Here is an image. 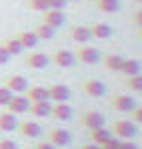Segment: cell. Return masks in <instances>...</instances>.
<instances>
[{
  "instance_id": "60d3db41",
  "label": "cell",
  "mask_w": 142,
  "mask_h": 149,
  "mask_svg": "<svg viewBox=\"0 0 142 149\" xmlns=\"http://www.w3.org/2000/svg\"><path fill=\"white\" fill-rule=\"evenodd\" d=\"M134 2H138V4H142V0H134Z\"/></svg>"
},
{
  "instance_id": "f1b7e54d",
  "label": "cell",
  "mask_w": 142,
  "mask_h": 149,
  "mask_svg": "<svg viewBox=\"0 0 142 149\" xmlns=\"http://www.w3.org/2000/svg\"><path fill=\"white\" fill-rule=\"evenodd\" d=\"M13 98V92L6 90L4 85H0V107H6V102Z\"/></svg>"
},
{
  "instance_id": "1f68e13d",
  "label": "cell",
  "mask_w": 142,
  "mask_h": 149,
  "mask_svg": "<svg viewBox=\"0 0 142 149\" xmlns=\"http://www.w3.org/2000/svg\"><path fill=\"white\" fill-rule=\"evenodd\" d=\"M49 2V9H55V11H64V6L68 4L66 0H47Z\"/></svg>"
},
{
  "instance_id": "d590c367",
  "label": "cell",
  "mask_w": 142,
  "mask_h": 149,
  "mask_svg": "<svg viewBox=\"0 0 142 149\" xmlns=\"http://www.w3.org/2000/svg\"><path fill=\"white\" fill-rule=\"evenodd\" d=\"M132 22L136 24L138 28H142V9H140V11H136V13L132 15Z\"/></svg>"
},
{
  "instance_id": "6da1fadb",
  "label": "cell",
  "mask_w": 142,
  "mask_h": 149,
  "mask_svg": "<svg viewBox=\"0 0 142 149\" xmlns=\"http://www.w3.org/2000/svg\"><path fill=\"white\" fill-rule=\"evenodd\" d=\"M136 124L132 119H114L112 126H110V134L117 136L119 141H127V139H134L136 136Z\"/></svg>"
},
{
  "instance_id": "836d02e7",
  "label": "cell",
  "mask_w": 142,
  "mask_h": 149,
  "mask_svg": "<svg viewBox=\"0 0 142 149\" xmlns=\"http://www.w3.org/2000/svg\"><path fill=\"white\" fill-rule=\"evenodd\" d=\"M9 60H11V56H9V51H6L4 47H2V43H0V66H4L6 62H9Z\"/></svg>"
},
{
  "instance_id": "ac0fdd59",
  "label": "cell",
  "mask_w": 142,
  "mask_h": 149,
  "mask_svg": "<svg viewBox=\"0 0 142 149\" xmlns=\"http://www.w3.org/2000/svg\"><path fill=\"white\" fill-rule=\"evenodd\" d=\"M87 136H89V141L93 145L100 147V145H104L112 134H110V130H106V128L102 126V128H91V130H87Z\"/></svg>"
},
{
  "instance_id": "9a60e30c",
  "label": "cell",
  "mask_w": 142,
  "mask_h": 149,
  "mask_svg": "<svg viewBox=\"0 0 142 149\" xmlns=\"http://www.w3.org/2000/svg\"><path fill=\"white\" fill-rule=\"evenodd\" d=\"M89 30H91V36L93 38H98V40H106V38H110L112 36V26L110 24H106V22H96L93 26H89Z\"/></svg>"
},
{
  "instance_id": "603a6c76",
  "label": "cell",
  "mask_w": 142,
  "mask_h": 149,
  "mask_svg": "<svg viewBox=\"0 0 142 149\" xmlns=\"http://www.w3.org/2000/svg\"><path fill=\"white\" fill-rule=\"evenodd\" d=\"M93 6L102 13H117L121 9L119 0H93Z\"/></svg>"
},
{
  "instance_id": "5bb4252c",
  "label": "cell",
  "mask_w": 142,
  "mask_h": 149,
  "mask_svg": "<svg viewBox=\"0 0 142 149\" xmlns=\"http://www.w3.org/2000/svg\"><path fill=\"white\" fill-rule=\"evenodd\" d=\"M66 22V13L64 11H55V9H47L43 13V24L51 26V28H59Z\"/></svg>"
},
{
  "instance_id": "52a82bcc",
  "label": "cell",
  "mask_w": 142,
  "mask_h": 149,
  "mask_svg": "<svg viewBox=\"0 0 142 149\" xmlns=\"http://www.w3.org/2000/svg\"><path fill=\"white\" fill-rule=\"evenodd\" d=\"M6 90H11L13 94H23L26 90L30 87L28 83V79L23 77V74H9V77L4 79V83H2Z\"/></svg>"
},
{
  "instance_id": "d6986e66",
  "label": "cell",
  "mask_w": 142,
  "mask_h": 149,
  "mask_svg": "<svg viewBox=\"0 0 142 149\" xmlns=\"http://www.w3.org/2000/svg\"><path fill=\"white\" fill-rule=\"evenodd\" d=\"M19 43H21L23 49H34V47L40 43L38 36L34 34V30H21V32H17V36H15Z\"/></svg>"
},
{
  "instance_id": "4fadbf2b",
  "label": "cell",
  "mask_w": 142,
  "mask_h": 149,
  "mask_svg": "<svg viewBox=\"0 0 142 149\" xmlns=\"http://www.w3.org/2000/svg\"><path fill=\"white\" fill-rule=\"evenodd\" d=\"M49 117L55 119V121H68L72 117V107L68 102H53Z\"/></svg>"
},
{
  "instance_id": "484cf974",
  "label": "cell",
  "mask_w": 142,
  "mask_h": 149,
  "mask_svg": "<svg viewBox=\"0 0 142 149\" xmlns=\"http://www.w3.org/2000/svg\"><path fill=\"white\" fill-rule=\"evenodd\" d=\"M34 34L38 36V40H51L53 36H55V28H51V26H47V24L40 22L34 28Z\"/></svg>"
},
{
  "instance_id": "4316f807",
  "label": "cell",
  "mask_w": 142,
  "mask_h": 149,
  "mask_svg": "<svg viewBox=\"0 0 142 149\" xmlns=\"http://www.w3.org/2000/svg\"><path fill=\"white\" fill-rule=\"evenodd\" d=\"M123 83L127 90L132 92H142V74H134V77H125Z\"/></svg>"
},
{
  "instance_id": "cb8c5ba5",
  "label": "cell",
  "mask_w": 142,
  "mask_h": 149,
  "mask_svg": "<svg viewBox=\"0 0 142 149\" xmlns=\"http://www.w3.org/2000/svg\"><path fill=\"white\" fill-rule=\"evenodd\" d=\"M140 68H142V66H140V62H138V60H123V66H121V74H125V77H134V74H140Z\"/></svg>"
},
{
  "instance_id": "d4e9b609",
  "label": "cell",
  "mask_w": 142,
  "mask_h": 149,
  "mask_svg": "<svg viewBox=\"0 0 142 149\" xmlns=\"http://www.w3.org/2000/svg\"><path fill=\"white\" fill-rule=\"evenodd\" d=\"M2 47L9 51V56H21V53H23V47H21V43H19L15 36H13V38H4Z\"/></svg>"
},
{
  "instance_id": "277c9868",
  "label": "cell",
  "mask_w": 142,
  "mask_h": 149,
  "mask_svg": "<svg viewBox=\"0 0 142 149\" xmlns=\"http://www.w3.org/2000/svg\"><path fill=\"white\" fill-rule=\"evenodd\" d=\"M74 60L81 64H98L100 60H102V56H100V51L96 49V47H79L77 51H74Z\"/></svg>"
},
{
  "instance_id": "d6a6232c",
  "label": "cell",
  "mask_w": 142,
  "mask_h": 149,
  "mask_svg": "<svg viewBox=\"0 0 142 149\" xmlns=\"http://www.w3.org/2000/svg\"><path fill=\"white\" fill-rule=\"evenodd\" d=\"M0 149H17V143L11 139H0Z\"/></svg>"
},
{
  "instance_id": "7c38bea8",
  "label": "cell",
  "mask_w": 142,
  "mask_h": 149,
  "mask_svg": "<svg viewBox=\"0 0 142 149\" xmlns=\"http://www.w3.org/2000/svg\"><path fill=\"white\" fill-rule=\"evenodd\" d=\"M17 132L21 134L23 139H38L43 134V128H40L36 121H30V119H23L17 124Z\"/></svg>"
},
{
  "instance_id": "5b68a950",
  "label": "cell",
  "mask_w": 142,
  "mask_h": 149,
  "mask_svg": "<svg viewBox=\"0 0 142 149\" xmlns=\"http://www.w3.org/2000/svg\"><path fill=\"white\" fill-rule=\"evenodd\" d=\"M47 141L55 147H66L72 143V134L68 130H62V128H49L47 130Z\"/></svg>"
},
{
  "instance_id": "4dcf8cb0",
  "label": "cell",
  "mask_w": 142,
  "mask_h": 149,
  "mask_svg": "<svg viewBox=\"0 0 142 149\" xmlns=\"http://www.w3.org/2000/svg\"><path fill=\"white\" fill-rule=\"evenodd\" d=\"M130 115H132V121L134 124H142V107H134V109L130 111Z\"/></svg>"
},
{
  "instance_id": "f546056e",
  "label": "cell",
  "mask_w": 142,
  "mask_h": 149,
  "mask_svg": "<svg viewBox=\"0 0 142 149\" xmlns=\"http://www.w3.org/2000/svg\"><path fill=\"white\" fill-rule=\"evenodd\" d=\"M119 147H121V141L117 136H110L104 145H100V149H119Z\"/></svg>"
},
{
  "instance_id": "44dd1931",
  "label": "cell",
  "mask_w": 142,
  "mask_h": 149,
  "mask_svg": "<svg viewBox=\"0 0 142 149\" xmlns=\"http://www.w3.org/2000/svg\"><path fill=\"white\" fill-rule=\"evenodd\" d=\"M51 100H40V102H30V113L36 117H49L51 115Z\"/></svg>"
},
{
  "instance_id": "8fae6325",
  "label": "cell",
  "mask_w": 142,
  "mask_h": 149,
  "mask_svg": "<svg viewBox=\"0 0 142 149\" xmlns=\"http://www.w3.org/2000/svg\"><path fill=\"white\" fill-rule=\"evenodd\" d=\"M68 38L74 40V43H79V45H85V43H89L93 36H91L89 26H70L68 28Z\"/></svg>"
},
{
  "instance_id": "e575fe53",
  "label": "cell",
  "mask_w": 142,
  "mask_h": 149,
  "mask_svg": "<svg viewBox=\"0 0 142 149\" xmlns=\"http://www.w3.org/2000/svg\"><path fill=\"white\" fill-rule=\"evenodd\" d=\"M119 149H140V147L134 143L132 139H127V141H121V147H119Z\"/></svg>"
},
{
  "instance_id": "30bf717a",
  "label": "cell",
  "mask_w": 142,
  "mask_h": 149,
  "mask_svg": "<svg viewBox=\"0 0 142 149\" xmlns=\"http://www.w3.org/2000/svg\"><path fill=\"white\" fill-rule=\"evenodd\" d=\"M104 124H106V119L100 111H85L81 115V126L87 128V130H91V128H102Z\"/></svg>"
},
{
  "instance_id": "ab89813d",
  "label": "cell",
  "mask_w": 142,
  "mask_h": 149,
  "mask_svg": "<svg viewBox=\"0 0 142 149\" xmlns=\"http://www.w3.org/2000/svg\"><path fill=\"white\" fill-rule=\"evenodd\" d=\"M66 2H79V0H66Z\"/></svg>"
},
{
  "instance_id": "8992f818",
  "label": "cell",
  "mask_w": 142,
  "mask_h": 149,
  "mask_svg": "<svg viewBox=\"0 0 142 149\" xmlns=\"http://www.w3.org/2000/svg\"><path fill=\"white\" fill-rule=\"evenodd\" d=\"M81 90H83L87 96H91V98L106 96V85L102 81H98V79H85L83 83H81Z\"/></svg>"
},
{
  "instance_id": "e0dca14e",
  "label": "cell",
  "mask_w": 142,
  "mask_h": 149,
  "mask_svg": "<svg viewBox=\"0 0 142 149\" xmlns=\"http://www.w3.org/2000/svg\"><path fill=\"white\" fill-rule=\"evenodd\" d=\"M23 96L30 100V102H40V100H49V90L43 85H30L28 90L23 92Z\"/></svg>"
},
{
  "instance_id": "9c48e42d",
  "label": "cell",
  "mask_w": 142,
  "mask_h": 149,
  "mask_svg": "<svg viewBox=\"0 0 142 149\" xmlns=\"http://www.w3.org/2000/svg\"><path fill=\"white\" fill-rule=\"evenodd\" d=\"M49 90V100H53V102H68V100L72 98V92L68 85H62V83H53L47 87Z\"/></svg>"
},
{
  "instance_id": "3957f363",
  "label": "cell",
  "mask_w": 142,
  "mask_h": 149,
  "mask_svg": "<svg viewBox=\"0 0 142 149\" xmlns=\"http://www.w3.org/2000/svg\"><path fill=\"white\" fill-rule=\"evenodd\" d=\"M49 60H51V64H55L57 68H72L74 66V53L72 51H68V49H55L49 56Z\"/></svg>"
},
{
  "instance_id": "8d00e7d4",
  "label": "cell",
  "mask_w": 142,
  "mask_h": 149,
  "mask_svg": "<svg viewBox=\"0 0 142 149\" xmlns=\"http://www.w3.org/2000/svg\"><path fill=\"white\" fill-rule=\"evenodd\" d=\"M32 149H57V147H55V145H51L49 141H47V143H36Z\"/></svg>"
},
{
  "instance_id": "83f0119b",
  "label": "cell",
  "mask_w": 142,
  "mask_h": 149,
  "mask_svg": "<svg viewBox=\"0 0 142 149\" xmlns=\"http://www.w3.org/2000/svg\"><path fill=\"white\" fill-rule=\"evenodd\" d=\"M26 6L30 11H38V13H45L49 9V2L47 0H26Z\"/></svg>"
},
{
  "instance_id": "f35d334b",
  "label": "cell",
  "mask_w": 142,
  "mask_h": 149,
  "mask_svg": "<svg viewBox=\"0 0 142 149\" xmlns=\"http://www.w3.org/2000/svg\"><path fill=\"white\" fill-rule=\"evenodd\" d=\"M138 38H140V40H142V28H140V30H138Z\"/></svg>"
},
{
  "instance_id": "74e56055",
  "label": "cell",
  "mask_w": 142,
  "mask_h": 149,
  "mask_svg": "<svg viewBox=\"0 0 142 149\" xmlns=\"http://www.w3.org/2000/svg\"><path fill=\"white\" fill-rule=\"evenodd\" d=\"M79 149H100L98 145H93V143H85V145H81Z\"/></svg>"
},
{
  "instance_id": "2e32d148",
  "label": "cell",
  "mask_w": 142,
  "mask_h": 149,
  "mask_svg": "<svg viewBox=\"0 0 142 149\" xmlns=\"http://www.w3.org/2000/svg\"><path fill=\"white\" fill-rule=\"evenodd\" d=\"M30 109V100L26 98V96H13L9 102H6V111L13 113V115H17V113H26Z\"/></svg>"
},
{
  "instance_id": "ba28073f",
  "label": "cell",
  "mask_w": 142,
  "mask_h": 149,
  "mask_svg": "<svg viewBox=\"0 0 142 149\" xmlns=\"http://www.w3.org/2000/svg\"><path fill=\"white\" fill-rule=\"evenodd\" d=\"M26 66L28 68H32V70H43V68H47V66L51 64V60H49V56L47 53H38V51H32V53H28L26 56Z\"/></svg>"
},
{
  "instance_id": "7402d4cb",
  "label": "cell",
  "mask_w": 142,
  "mask_h": 149,
  "mask_svg": "<svg viewBox=\"0 0 142 149\" xmlns=\"http://www.w3.org/2000/svg\"><path fill=\"white\" fill-rule=\"evenodd\" d=\"M123 56H117V53H108V56L102 58V64H104V68L106 70H114V72H119L121 70V66H123Z\"/></svg>"
},
{
  "instance_id": "ffe728a7",
  "label": "cell",
  "mask_w": 142,
  "mask_h": 149,
  "mask_svg": "<svg viewBox=\"0 0 142 149\" xmlns=\"http://www.w3.org/2000/svg\"><path fill=\"white\" fill-rule=\"evenodd\" d=\"M17 117L9 111H0V132H13L17 130Z\"/></svg>"
},
{
  "instance_id": "7a4b0ae2",
  "label": "cell",
  "mask_w": 142,
  "mask_h": 149,
  "mask_svg": "<svg viewBox=\"0 0 142 149\" xmlns=\"http://www.w3.org/2000/svg\"><path fill=\"white\" fill-rule=\"evenodd\" d=\"M108 104L117 113H130L134 107H136V100L132 96H125V94H114V96L108 98Z\"/></svg>"
}]
</instances>
